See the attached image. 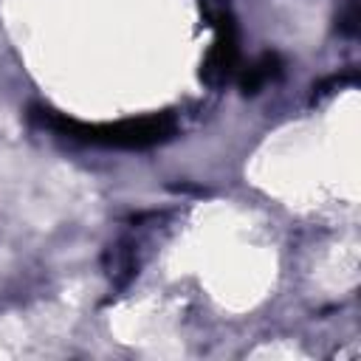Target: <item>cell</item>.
Returning a JSON list of instances; mask_svg holds the SVG:
<instances>
[{
  "label": "cell",
  "instance_id": "3957f363",
  "mask_svg": "<svg viewBox=\"0 0 361 361\" xmlns=\"http://www.w3.org/2000/svg\"><path fill=\"white\" fill-rule=\"evenodd\" d=\"M279 71H282L279 56H276V54H262V56H257L251 65H245V68L237 71L240 90H243L245 96H254V93L262 90V85H268L271 79H276Z\"/></svg>",
  "mask_w": 361,
  "mask_h": 361
},
{
  "label": "cell",
  "instance_id": "6da1fadb",
  "mask_svg": "<svg viewBox=\"0 0 361 361\" xmlns=\"http://www.w3.org/2000/svg\"><path fill=\"white\" fill-rule=\"evenodd\" d=\"M28 118L45 130H54L71 141L110 147V149H149L169 141L178 133V121L172 113H152L141 118H121V121H79L54 107L34 104L28 107Z\"/></svg>",
  "mask_w": 361,
  "mask_h": 361
},
{
  "label": "cell",
  "instance_id": "277c9868",
  "mask_svg": "<svg viewBox=\"0 0 361 361\" xmlns=\"http://www.w3.org/2000/svg\"><path fill=\"white\" fill-rule=\"evenodd\" d=\"M104 268H107V276L113 282V288H127V282L135 276V245L130 240H118L107 248L104 254Z\"/></svg>",
  "mask_w": 361,
  "mask_h": 361
},
{
  "label": "cell",
  "instance_id": "7a4b0ae2",
  "mask_svg": "<svg viewBox=\"0 0 361 361\" xmlns=\"http://www.w3.org/2000/svg\"><path fill=\"white\" fill-rule=\"evenodd\" d=\"M200 11L214 31L212 48L203 59L200 79L209 87H223L237 79L240 71V37H237V20L228 0H200Z\"/></svg>",
  "mask_w": 361,
  "mask_h": 361
}]
</instances>
